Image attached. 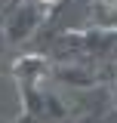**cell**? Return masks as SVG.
<instances>
[{
	"label": "cell",
	"mask_w": 117,
	"mask_h": 123,
	"mask_svg": "<svg viewBox=\"0 0 117 123\" xmlns=\"http://www.w3.org/2000/svg\"><path fill=\"white\" fill-rule=\"evenodd\" d=\"M102 6H111V9H117V0H99Z\"/></svg>",
	"instance_id": "1"
},
{
	"label": "cell",
	"mask_w": 117,
	"mask_h": 123,
	"mask_svg": "<svg viewBox=\"0 0 117 123\" xmlns=\"http://www.w3.org/2000/svg\"><path fill=\"white\" fill-rule=\"evenodd\" d=\"M40 3H56V0H40Z\"/></svg>",
	"instance_id": "2"
}]
</instances>
